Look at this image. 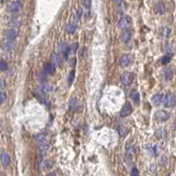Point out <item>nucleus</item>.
Masks as SVG:
<instances>
[{"label":"nucleus","mask_w":176,"mask_h":176,"mask_svg":"<svg viewBox=\"0 0 176 176\" xmlns=\"http://www.w3.org/2000/svg\"><path fill=\"white\" fill-rule=\"evenodd\" d=\"M134 80V74L129 72H125L120 76V81L124 86H128L132 83Z\"/></svg>","instance_id":"1"},{"label":"nucleus","mask_w":176,"mask_h":176,"mask_svg":"<svg viewBox=\"0 0 176 176\" xmlns=\"http://www.w3.org/2000/svg\"><path fill=\"white\" fill-rule=\"evenodd\" d=\"M164 104H165V106L168 107V108L174 106V105L176 104V96L173 93H168L165 97Z\"/></svg>","instance_id":"2"},{"label":"nucleus","mask_w":176,"mask_h":176,"mask_svg":"<svg viewBox=\"0 0 176 176\" xmlns=\"http://www.w3.org/2000/svg\"><path fill=\"white\" fill-rule=\"evenodd\" d=\"M169 113L164 110H159L155 113V119L159 121V122H163V121H166L169 119Z\"/></svg>","instance_id":"3"},{"label":"nucleus","mask_w":176,"mask_h":176,"mask_svg":"<svg viewBox=\"0 0 176 176\" xmlns=\"http://www.w3.org/2000/svg\"><path fill=\"white\" fill-rule=\"evenodd\" d=\"M133 109H132V105L129 102H127L123 104V106L120 110V116L121 117H127L129 114H131Z\"/></svg>","instance_id":"4"},{"label":"nucleus","mask_w":176,"mask_h":176,"mask_svg":"<svg viewBox=\"0 0 176 176\" xmlns=\"http://www.w3.org/2000/svg\"><path fill=\"white\" fill-rule=\"evenodd\" d=\"M163 100H164V95H163L162 93L155 94V95L152 97V98H151L152 104H153L154 105H156V106H158V105H160L162 104Z\"/></svg>","instance_id":"5"},{"label":"nucleus","mask_w":176,"mask_h":176,"mask_svg":"<svg viewBox=\"0 0 176 176\" xmlns=\"http://www.w3.org/2000/svg\"><path fill=\"white\" fill-rule=\"evenodd\" d=\"M166 5L164 2H158L154 7V12L158 14H164L166 13Z\"/></svg>","instance_id":"6"},{"label":"nucleus","mask_w":176,"mask_h":176,"mask_svg":"<svg viewBox=\"0 0 176 176\" xmlns=\"http://www.w3.org/2000/svg\"><path fill=\"white\" fill-rule=\"evenodd\" d=\"M128 25H129V20H128L127 17H126V16L121 17V18L119 20V21H118V27H119V28L121 29V30L126 29Z\"/></svg>","instance_id":"7"},{"label":"nucleus","mask_w":176,"mask_h":176,"mask_svg":"<svg viewBox=\"0 0 176 176\" xmlns=\"http://www.w3.org/2000/svg\"><path fill=\"white\" fill-rule=\"evenodd\" d=\"M43 70H44V73H46V74H54L56 72V66L52 63H47V64H45Z\"/></svg>","instance_id":"8"},{"label":"nucleus","mask_w":176,"mask_h":176,"mask_svg":"<svg viewBox=\"0 0 176 176\" xmlns=\"http://www.w3.org/2000/svg\"><path fill=\"white\" fill-rule=\"evenodd\" d=\"M20 6H21L20 2L14 1V2H12L10 4V5H9V11L11 12V13L15 14V13H17V12L20 9Z\"/></svg>","instance_id":"9"},{"label":"nucleus","mask_w":176,"mask_h":176,"mask_svg":"<svg viewBox=\"0 0 176 176\" xmlns=\"http://www.w3.org/2000/svg\"><path fill=\"white\" fill-rule=\"evenodd\" d=\"M119 63H120V66H122V67H126L128 66V64L130 63V58L128 55L127 54H124L120 57V60H119Z\"/></svg>","instance_id":"10"},{"label":"nucleus","mask_w":176,"mask_h":176,"mask_svg":"<svg viewBox=\"0 0 176 176\" xmlns=\"http://www.w3.org/2000/svg\"><path fill=\"white\" fill-rule=\"evenodd\" d=\"M6 38L9 39V40H12V41H14L15 38L17 37L18 36V32L14 29V28H10L6 31Z\"/></svg>","instance_id":"11"},{"label":"nucleus","mask_w":176,"mask_h":176,"mask_svg":"<svg viewBox=\"0 0 176 176\" xmlns=\"http://www.w3.org/2000/svg\"><path fill=\"white\" fill-rule=\"evenodd\" d=\"M0 158H1V162H2V165L6 167L10 165L11 163V158H10V156L5 153V152H4V153L1 154V157H0Z\"/></svg>","instance_id":"12"},{"label":"nucleus","mask_w":176,"mask_h":176,"mask_svg":"<svg viewBox=\"0 0 176 176\" xmlns=\"http://www.w3.org/2000/svg\"><path fill=\"white\" fill-rule=\"evenodd\" d=\"M51 63H52L55 66H58L61 64V58L56 53H52L51 56Z\"/></svg>","instance_id":"13"},{"label":"nucleus","mask_w":176,"mask_h":176,"mask_svg":"<svg viewBox=\"0 0 176 176\" xmlns=\"http://www.w3.org/2000/svg\"><path fill=\"white\" fill-rule=\"evenodd\" d=\"M2 47H3V49L5 51H10L12 48L14 47V41H12V40H9L7 38H5L2 43Z\"/></svg>","instance_id":"14"},{"label":"nucleus","mask_w":176,"mask_h":176,"mask_svg":"<svg viewBox=\"0 0 176 176\" xmlns=\"http://www.w3.org/2000/svg\"><path fill=\"white\" fill-rule=\"evenodd\" d=\"M130 38H131V32L129 31V30H124L123 31V33H122V35H121V37H120V39H121V41L124 43H127L128 41L130 40Z\"/></svg>","instance_id":"15"},{"label":"nucleus","mask_w":176,"mask_h":176,"mask_svg":"<svg viewBox=\"0 0 176 176\" xmlns=\"http://www.w3.org/2000/svg\"><path fill=\"white\" fill-rule=\"evenodd\" d=\"M130 97L136 105H138L140 104V94L138 93V91L133 90L130 94Z\"/></svg>","instance_id":"16"},{"label":"nucleus","mask_w":176,"mask_h":176,"mask_svg":"<svg viewBox=\"0 0 176 176\" xmlns=\"http://www.w3.org/2000/svg\"><path fill=\"white\" fill-rule=\"evenodd\" d=\"M163 74H164V77H165V79H166L167 81H170V80H172L173 77V71H172L170 68L164 69Z\"/></svg>","instance_id":"17"},{"label":"nucleus","mask_w":176,"mask_h":176,"mask_svg":"<svg viewBox=\"0 0 176 176\" xmlns=\"http://www.w3.org/2000/svg\"><path fill=\"white\" fill-rule=\"evenodd\" d=\"M65 30L66 31V33L70 34V35H72L75 32L76 30V25L74 24V23H68V24L66 26L65 28Z\"/></svg>","instance_id":"18"},{"label":"nucleus","mask_w":176,"mask_h":176,"mask_svg":"<svg viewBox=\"0 0 176 176\" xmlns=\"http://www.w3.org/2000/svg\"><path fill=\"white\" fill-rule=\"evenodd\" d=\"M52 167V164L51 161H43L39 164V169L40 170H44V169H48Z\"/></svg>","instance_id":"19"},{"label":"nucleus","mask_w":176,"mask_h":176,"mask_svg":"<svg viewBox=\"0 0 176 176\" xmlns=\"http://www.w3.org/2000/svg\"><path fill=\"white\" fill-rule=\"evenodd\" d=\"M79 106V104H78V101L76 98H71V100H70L69 102V107L70 109H71L72 111H75Z\"/></svg>","instance_id":"20"},{"label":"nucleus","mask_w":176,"mask_h":176,"mask_svg":"<svg viewBox=\"0 0 176 176\" xmlns=\"http://www.w3.org/2000/svg\"><path fill=\"white\" fill-rule=\"evenodd\" d=\"M68 46H69V45L67 44L66 42H61V43H60L58 44L57 48H58V50L60 51L61 53H64L65 51L67 49V47H68Z\"/></svg>","instance_id":"21"},{"label":"nucleus","mask_w":176,"mask_h":176,"mask_svg":"<svg viewBox=\"0 0 176 176\" xmlns=\"http://www.w3.org/2000/svg\"><path fill=\"white\" fill-rule=\"evenodd\" d=\"M50 148V145L49 144H42L40 146H39V153L41 155H44L46 153V151L49 150Z\"/></svg>","instance_id":"22"},{"label":"nucleus","mask_w":176,"mask_h":176,"mask_svg":"<svg viewBox=\"0 0 176 176\" xmlns=\"http://www.w3.org/2000/svg\"><path fill=\"white\" fill-rule=\"evenodd\" d=\"M43 92H50L52 90V86L49 83H42V85L39 87Z\"/></svg>","instance_id":"23"},{"label":"nucleus","mask_w":176,"mask_h":176,"mask_svg":"<svg viewBox=\"0 0 176 176\" xmlns=\"http://www.w3.org/2000/svg\"><path fill=\"white\" fill-rule=\"evenodd\" d=\"M156 136L159 139H162V138H165L167 136V131L166 129H164V128H159V129L156 132Z\"/></svg>","instance_id":"24"},{"label":"nucleus","mask_w":176,"mask_h":176,"mask_svg":"<svg viewBox=\"0 0 176 176\" xmlns=\"http://www.w3.org/2000/svg\"><path fill=\"white\" fill-rule=\"evenodd\" d=\"M170 60H171V58H170V56L167 55V56H164V57H162V58H161L160 62H161V64H162V65H167V64H168V63L170 62Z\"/></svg>","instance_id":"25"},{"label":"nucleus","mask_w":176,"mask_h":176,"mask_svg":"<svg viewBox=\"0 0 176 176\" xmlns=\"http://www.w3.org/2000/svg\"><path fill=\"white\" fill-rule=\"evenodd\" d=\"M119 133H120V136L124 137V136H126L127 134L128 133V129H127V127H120L119 128Z\"/></svg>","instance_id":"26"},{"label":"nucleus","mask_w":176,"mask_h":176,"mask_svg":"<svg viewBox=\"0 0 176 176\" xmlns=\"http://www.w3.org/2000/svg\"><path fill=\"white\" fill-rule=\"evenodd\" d=\"M35 139H36L37 142L39 143H43V141L45 140V135L44 134H38L35 135Z\"/></svg>","instance_id":"27"},{"label":"nucleus","mask_w":176,"mask_h":176,"mask_svg":"<svg viewBox=\"0 0 176 176\" xmlns=\"http://www.w3.org/2000/svg\"><path fill=\"white\" fill-rule=\"evenodd\" d=\"M148 150L151 155H156L157 154V146L155 145H149L148 146Z\"/></svg>","instance_id":"28"},{"label":"nucleus","mask_w":176,"mask_h":176,"mask_svg":"<svg viewBox=\"0 0 176 176\" xmlns=\"http://www.w3.org/2000/svg\"><path fill=\"white\" fill-rule=\"evenodd\" d=\"M7 69V63L4 60H0V71H5Z\"/></svg>","instance_id":"29"},{"label":"nucleus","mask_w":176,"mask_h":176,"mask_svg":"<svg viewBox=\"0 0 176 176\" xmlns=\"http://www.w3.org/2000/svg\"><path fill=\"white\" fill-rule=\"evenodd\" d=\"M83 14V10H81V8H79L78 10H77V12H76V14H75V20L78 21V20H80V19H81V15Z\"/></svg>","instance_id":"30"},{"label":"nucleus","mask_w":176,"mask_h":176,"mask_svg":"<svg viewBox=\"0 0 176 176\" xmlns=\"http://www.w3.org/2000/svg\"><path fill=\"white\" fill-rule=\"evenodd\" d=\"M74 72L72 71L71 73L69 74V76H68V84L71 85L74 81Z\"/></svg>","instance_id":"31"},{"label":"nucleus","mask_w":176,"mask_h":176,"mask_svg":"<svg viewBox=\"0 0 176 176\" xmlns=\"http://www.w3.org/2000/svg\"><path fill=\"white\" fill-rule=\"evenodd\" d=\"M6 94L5 92H0V104H3L6 100Z\"/></svg>","instance_id":"32"},{"label":"nucleus","mask_w":176,"mask_h":176,"mask_svg":"<svg viewBox=\"0 0 176 176\" xmlns=\"http://www.w3.org/2000/svg\"><path fill=\"white\" fill-rule=\"evenodd\" d=\"M90 5H91V1H90V0H84V1H83V6H84V9H86V10H89V8H90Z\"/></svg>","instance_id":"33"},{"label":"nucleus","mask_w":176,"mask_h":176,"mask_svg":"<svg viewBox=\"0 0 176 176\" xmlns=\"http://www.w3.org/2000/svg\"><path fill=\"white\" fill-rule=\"evenodd\" d=\"M37 78H38V80H39L40 81H42L43 83H45V79H46V77L43 75V74H37Z\"/></svg>","instance_id":"34"},{"label":"nucleus","mask_w":176,"mask_h":176,"mask_svg":"<svg viewBox=\"0 0 176 176\" xmlns=\"http://www.w3.org/2000/svg\"><path fill=\"white\" fill-rule=\"evenodd\" d=\"M131 176H139V172L137 170V168L134 167L131 171Z\"/></svg>","instance_id":"35"},{"label":"nucleus","mask_w":176,"mask_h":176,"mask_svg":"<svg viewBox=\"0 0 176 176\" xmlns=\"http://www.w3.org/2000/svg\"><path fill=\"white\" fill-rule=\"evenodd\" d=\"M169 33H170V30H169V28H164V32H163V36H164V37H168V36H169Z\"/></svg>","instance_id":"36"},{"label":"nucleus","mask_w":176,"mask_h":176,"mask_svg":"<svg viewBox=\"0 0 176 176\" xmlns=\"http://www.w3.org/2000/svg\"><path fill=\"white\" fill-rule=\"evenodd\" d=\"M5 88V81L3 80H0V89Z\"/></svg>","instance_id":"37"},{"label":"nucleus","mask_w":176,"mask_h":176,"mask_svg":"<svg viewBox=\"0 0 176 176\" xmlns=\"http://www.w3.org/2000/svg\"><path fill=\"white\" fill-rule=\"evenodd\" d=\"M171 51H172V49L170 48V46H169V45H167V46H166V51H167V52H171Z\"/></svg>","instance_id":"38"},{"label":"nucleus","mask_w":176,"mask_h":176,"mask_svg":"<svg viewBox=\"0 0 176 176\" xmlns=\"http://www.w3.org/2000/svg\"><path fill=\"white\" fill-rule=\"evenodd\" d=\"M112 1H113L115 4H121V3H122V0H112Z\"/></svg>","instance_id":"39"},{"label":"nucleus","mask_w":176,"mask_h":176,"mask_svg":"<svg viewBox=\"0 0 176 176\" xmlns=\"http://www.w3.org/2000/svg\"><path fill=\"white\" fill-rule=\"evenodd\" d=\"M46 176H56V173H55L54 172H51V173H50L47 174Z\"/></svg>","instance_id":"40"},{"label":"nucleus","mask_w":176,"mask_h":176,"mask_svg":"<svg viewBox=\"0 0 176 176\" xmlns=\"http://www.w3.org/2000/svg\"><path fill=\"white\" fill-rule=\"evenodd\" d=\"M0 176H5V175H0Z\"/></svg>","instance_id":"41"}]
</instances>
